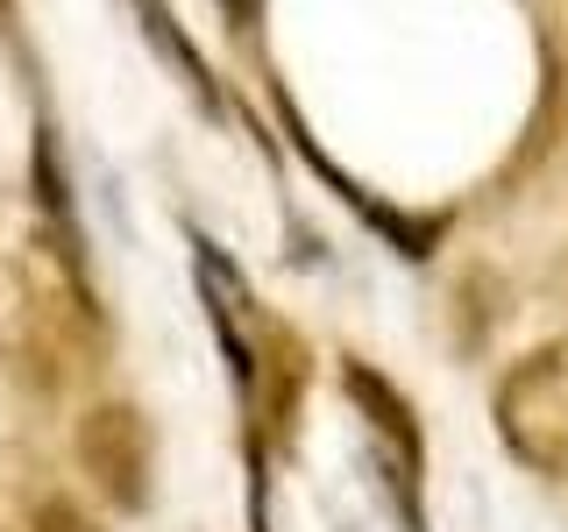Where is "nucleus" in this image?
<instances>
[{
	"label": "nucleus",
	"mask_w": 568,
	"mask_h": 532,
	"mask_svg": "<svg viewBox=\"0 0 568 532\" xmlns=\"http://www.w3.org/2000/svg\"><path fill=\"white\" fill-rule=\"evenodd\" d=\"M29 177H36V200L58 227H71V177H64V156H58V135L36 129V150H29Z\"/></svg>",
	"instance_id": "obj_6"
},
{
	"label": "nucleus",
	"mask_w": 568,
	"mask_h": 532,
	"mask_svg": "<svg viewBox=\"0 0 568 532\" xmlns=\"http://www.w3.org/2000/svg\"><path fill=\"white\" fill-rule=\"evenodd\" d=\"M342 200H348L355 213H363V221H369V227H384V235H390V248H398V256H405V263H426V256H434V221H413V213H398V206H384V200H369V192H363V185H348V192H342Z\"/></svg>",
	"instance_id": "obj_5"
},
{
	"label": "nucleus",
	"mask_w": 568,
	"mask_h": 532,
	"mask_svg": "<svg viewBox=\"0 0 568 532\" xmlns=\"http://www.w3.org/2000/svg\"><path fill=\"white\" fill-rule=\"evenodd\" d=\"M36 532H100V525L85 519L71 497H43V511H36Z\"/></svg>",
	"instance_id": "obj_7"
},
{
	"label": "nucleus",
	"mask_w": 568,
	"mask_h": 532,
	"mask_svg": "<svg viewBox=\"0 0 568 532\" xmlns=\"http://www.w3.org/2000/svg\"><path fill=\"white\" fill-rule=\"evenodd\" d=\"M135 14H142V35H156V50H164V58H171L178 71H185V85H192V93H200L206 106H221V85H213L206 58L192 50V35L178 29V14L164 8V0H135Z\"/></svg>",
	"instance_id": "obj_4"
},
{
	"label": "nucleus",
	"mask_w": 568,
	"mask_h": 532,
	"mask_svg": "<svg viewBox=\"0 0 568 532\" xmlns=\"http://www.w3.org/2000/svg\"><path fill=\"white\" fill-rule=\"evenodd\" d=\"M497 433L532 475L568 469V348H532L497 383Z\"/></svg>",
	"instance_id": "obj_1"
},
{
	"label": "nucleus",
	"mask_w": 568,
	"mask_h": 532,
	"mask_svg": "<svg viewBox=\"0 0 568 532\" xmlns=\"http://www.w3.org/2000/svg\"><path fill=\"white\" fill-rule=\"evenodd\" d=\"M342 390L355 398V412H363L377 433L390 440V461H398V475H390V490H398V511L405 525L419 532V461H426V433H419V412L398 398V383L377 377L369 362H342Z\"/></svg>",
	"instance_id": "obj_3"
},
{
	"label": "nucleus",
	"mask_w": 568,
	"mask_h": 532,
	"mask_svg": "<svg viewBox=\"0 0 568 532\" xmlns=\"http://www.w3.org/2000/svg\"><path fill=\"white\" fill-rule=\"evenodd\" d=\"M79 461L114 511H150V426L135 405H93L79 419Z\"/></svg>",
	"instance_id": "obj_2"
}]
</instances>
